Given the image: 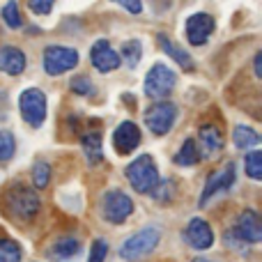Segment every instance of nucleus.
<instances>
[{"label": "nucleus", "instance_id": "obj_2", "mask_svg": "<svg viewBox=\"0 0 262 262\" xmlns=\"http://www.w3.org/2000/svg\"><path fill=\"white\" fill-rule=\"evenodd\" d=\"M127 180L138 193H149L159 182V170L154 159L149 154H140L138 159H134L127 166Z\"/></svg>", "mask_w": 262, "mask_h": 262}, {"label": "nucleus", "instance_id": "obj_21", "mask_svg": "<svg viewBox=\"0 0 262 262\" xmlns=\"http://www.w3.org/2000/svg\"><path fill=\"white\" fill-rule=\"evenodd\" d=\"M200 159L203 157H200V152H198V145L191 138H186L184 143H182L180 152L175 154V163H180V166H195Z\"/></svg>", "mask_w": 262, "mask_h": 262}, {"label": "nucleus", "instance_id": "obj_11", "mask_svg": "<svg viewBox=\"0 0 262 262\" xmlns=\"http://www.w3.org/2000/svg\"><path fill=\"white\" fill-rule=\"evenodd\" d=\"M198 152L205 159H216L223 149V134L216 124H203L198 129Z\"/></svg>", "mask_w": 262, "mask_h": 262}, {"label": "nucleus", "instance_id": "obj_24", "mask_svg": "<svg viewBox=\"0 0 262 262\" xmlns=\"http://www.w3.org/2000/svg\"><path fill=\"white\" fill-rule=\"evenodd\" d=\"M0 262H21V246L14 239H0Z\"/></svg>", "mask_w": 262, "mask_h": 262}, {"label": "nucleus", "instance_id": "obj_33", "mask_svg": "<svg viewBox=\"0 0 262 262\" xmlns=\"http://www.w3.org/2000/svg\"><path fill=\"white\" fill-rule=\"evenodd\" d=\"M255 76H262V53H255Z\"/></svg>", "mask_w": 262, "mask_h": 262}, {"label": "nucleus", "instance_id": "obj_16", "mask_svg": "<svg viewBox=\"0 0 262 262\" xmlns=\"http://www.w3.org/2000/svg\"><path fill=\"white\" fill-rule=\"evenodd\" d=\"M28 60L26 53L16 46H0V72L9 74V76H18L23 74Z\"/></svg>", "mask_w": 262, "mask_h": 262}, {"label": "nucleus", "instance_id": "obj_6", "mask_svg": "<svg viewBox=\"0 0 262 262\" xmlns=\"http://www.w3.org/2000/svg\"><path fill=\"white\" fill-rule=\"evenodd\" d=\"M101 214L108 223H124L134 214V200L124 191L111 189L101 200Z\"/></svg>", "mask_w": 262, "mask_h": 262}, {"label": "nucleus", "instance_id": "obj_30", "mask_svg": "<svg viewBox=\"0 0 262 262\" xmlns=\"http://www.w3.org/2000/svg\"><path fill=\"white\" fill-rule=\"evenodd\" d=\"M106 253H108V244H106L104 239H95L92 251H90V262H104Z\"/></svg>", "mask_w": 262, "mask_h": 262}, {"label": "nucleus", "instance_id": "obj_23", "mask_svg": "<svg viewBox=\"0 0 262 262\" xmlns=\"http://www.w3.org/2000/svg\"><path fill=\"white\" fill-rule=\"evenodd\" d=\"M244 163H246V172H249L251 180H260L262 177V152L260 149H255V147L251 149V152L246 154Z\"/></svg>", "mask_w": 262, "mask_h": 262}, {"label": "nucleus", "instance_id": "obj_15", "mask_svg": "<svg viewBox=\"0 0 262 262\" xmlns=\"http://www.w3.org/2000/svg\"><path fill=\"white\" fill-rule=\"evenodd\" d=\"M140 145V129L134 122H122L113 134V147L120 154H131Z\"/></svg>", "mask_w": 262, "mask_h": 262}, {"label": "nucleus", "instance_id": "obj_29", "mask_svg": "<svg viewBox=\"0 0 262 262\" xmlns=\"http://www.w3.org/2000/svg\"><path fill=\"white\" fill-rule=\"evenodd\" d=\"M72 92H76V95H92V83L88 76H76L72 78Z\"/></svg>", "mask_w": 262, "mask_h": 262}, {"label": "nucleus", "instance_id": "obj_5", "mask_svg": "<svg viewBox=\"0 0 262 262\" xmlns=\"http://www.w3.org/2000/svg\"><path fill=\"white\" fill-rule=\"evenodd\" d=\"M177 76L170 67L157 62L145 76V95L149 99H161V97H168L172 90H175Z\"/></svg>", "mask_w": 262, "mask_h": 262}, {"label": "nucleus", "instance_id": "obj_12", "mask_svg": "<svg viewBox=\"0 0 262 262\" xmlns=\"http://www.w3.org/2000/svg\"><path fill=\"white\" fill-rule=\"evenodd\" d=\"M90 60H92V67L101 74L113 72V69H118L120 62H122V60H120V53L106 39H99L95 46H92Z\"/></svg>", "mask_w": 262, "mask_h": 262}, {"label": "nucleus", "instance_id": "obj_25", "mask_svg": "<svg viewBox=\"0 0 262 262\" xmlns=\"http://www.w3.org/2000/svg\"><path fill=\"white\" fill-rule=\"evenodd\" d=\"M51 180V166L46 161H37L35 168H32V184L35 189H46Z\"/></svg>", "mask_w": 262, "mask_h": 262}, {"label": "nucleus", "instance_id": "obj_1", "mask_svg": "<svg viewBox=\"0 0 262 262\" xmlns=\"http://www.w3.org/2000/svg\"><path fill=\"white\" fill-rule=\"evenodd\" d=\"M5 207L18 221H32L37 216V212H39V198L26 184H14L5 193Z\"/></svg>", "mask_w": 262, "mask_h": 262}, {"label": "nucleus", "instance_id": "obj_13", "mask_svg": "<svg viewBox=\"0 0 262 262\" xmlns=\"http://www.w3.org/2000/svg\"><path fill=\"white\" fill-rule=\"evenodd\" d=\"M232 182H235V163H228L226 168L212 172L207 184H205L203 195H200V205H205L209 198H214V195L221 193V191H228L232 186Z\"/></svg>", "mask_w": 262, "mask_h": 262}, {"label": "nucleus", "instance_id": "obj_7", "mask_svg": "<svg viewBox=\"0 0 262 262\" xmlns=\"http://www.w3.org/2000/svg\"><path fill=\"white\" fill-rule=\"evenodd\" d=\"M177 120V106L172 101H157L145 113V124L154 136H163L172 129Z\"/></svg>", "mask_w": 262, "mask_h": 262}, {"label": "nucleus", "instance_id": "obj_3", "mask_svg": "<svg viewBox=\"0 0 262 262\" xmlns=\"http://www.w3.org/2000/svg\"><path fill=\"white\" fill-rule=\"evenodd\" d=\"M159 239H161L159 228H154V226L143 228V230L136 232V235H131L129 239L122 244V249H120V258L127 260V262H136V260L145 258V255H149L154 249H157Z\"/></svg>", "mask_w": 262, "mask_h": 262}, {"label": "nucleus", "instance_id": "obj_27", "mask_svg": "<svg viewBox=\"0 0 262 262\" xmlns=\"http://www.w3.org/2000/svg\"><path fill=\"white\" fill-rule=\"evenodd\" d=\"M3 21L7 23V28H12V30L21 28V14H18V5L14 3V0H9L3 7Z\"/></svg>", "mask_w": 262, "mask_h": 262}, {"label": "nucleus", "instance_id": "obj_28", "mask_svg": "<svg viewBox=\"0 0 262 262\" xmlns=\"http://www.w3.org/2000/svg\"><path fill=\"white\" fill-rule=\"evenodd\" d=\"M172 189H175V184H172L170 180H168V182H161V180H159L157 186H154L149 193H152L154 198L159 200V203H166L168 198H172Z\"/></svg>", "mask_w": 262, "mask_h": 262}, {"label": "nucleus", "instance_id": "obj_26", "mask_svg": "<svg viewBox=\"0 0 262 262\" xmlns=\"http://www.w3.org/2000/svg\"><path fill=\"white\" fill-rule=\"evenodd\" d=\"M16 152V140L9 131H0V161H9Z\"/></svg>", "mask_w": 262, "mask_h": 262}, {"label": "nucleus", "instance_id": "obj_22", "mask_svg": "<svg viewBox=\"0 0 262 262\" xmlns=\"http://www.w3.org/2000/svg\"><path fill=\"white\" fill-rule=\"evenodd\" d=\"M140 58H143V46H140L138 39H129L124 41L122 46V55H120V60H124V62L129 64V67H136V64L140 62Z\"/></svg>", "mask_w": 262, "mask_h": 262}, {"label": "nucleus", "instance_id": "obj_32", "mask_svg": "<svg viewBox=\"0 0 262 262\" xmlns=\"http://www.w3.org/2000/svg\"><path fill=\"white\" fill-rule=\"evenodd\" d=\"M113 3L122 5L129 14H140L143 12V3H140V0H113Z\"/></svg>", "mask_w": 262, "mask_h": 262}, {"label": "nucleus", "instance_id": "obj_10", "mask_svg": "<svg viewBox=\"0 0 262 262\" xmlns=\"http://www.w3.org/2000/svg\"><path fill=\"white\" fill-rule=\"evenodd\" d=\"M184 32H186V39H189V44L203 46L205 41L212 37V32H214V18L209 16V14H205V12L193 14V16L186 18Z\"/></svg>", "mask_w": 262, "mask_h": 262}, {"label": "nucleus", "instance_id": "obj_9", "mask_svg": "<svg viewBox=\"0 0 262 262\" xmlns=\"http://www.w3.org/2000/svg\"><path fill=\"white\" fill-rule=\"evenodd\" d=\"M235 239L244 242V244H258L262 239V221L258 216V212L253 209H244V212L237 216L235 228L230 232Z\"/></svg>", "mask_w": 262, "mask_h": 262}, {"label": "nucleus", "instance_id": "obj_4", "mask_svg": "<svg viewBox=\"0 0 262 262\" xmlns=\"http://www.w3.org/2000/svg\"><path fill=\"white\" fill-rule=\"evenodd\" d=\"M18 111H21V118L30 127H41L46 120V95L37 88L23 90L21 97H18Z\"/></svg>", "mask_w": 262, "mask_h": 262}, {"label": "nucleus", "instance_id": "obj_31", "mask_svg": "<svg viewBox=\"0 0 262 262\" xmlns=\"http://www.w3.org/2000/svg\"><path fill=\"white\" fill-rule=\"evenodd\" d=\"M53 3H55V0H28V7H30L35 14L46 16V14L53 9Z\"/></svg>", "mask_w": 262, "mask_h": 262}, {"label": "nucleus", "instance_id": "obj_8", "mask_svg": "<svg viewBox=\"0 0 262 262\" xmlns=\"http://www.w3.org/2000/svg\"><path fill=\"white\" fill-rule=\"evenodd\" d=\"M78 64V51L69 46H49L44 51V69L49 76H60Z\"/></svg>", "mask_w": 262, "mask_h": 262}, {"label": "nucleus", "instance_id": "obj_19", "mask_svg": "<svg viewBox=\"0 0 262 262\" xmlns=\"http://www.w3.org/2000/svg\"><path fill=\"white\" fill-rule=\"evenodd\" d=\"M78 251H81V242L76 237H60L53 244V249H51V255L55 260H67V258H74Z\"/></svg>", "mask_w": 262, "mask_h": 262}, {"label": "nucleus", "instance_id": "obj_17", "mask_svg": "<svg viewBox=\"0 0 262 262\" xmlns=\"http://www.w3.org/2000/svg\"><path fill=\"white\" fill-rule=\"evenodd\" d=\"M157 39H159V46H161V49L166 51V53L170 55V58L175 60V62L180 64L182 69H184V72H193V69H195V64H193V58H191V55L186 53L184 49H180V46H177L175 41H170V39H168L166 35H159Z\"/></svg>", "mask_w": 262, "mask_h": 262}, {"label": "nucleus", "instance_id": "obj_34", "mask_svg": "<svg viewBox=\"0 0 262 262\" xmlns=\"http://www.w3.org/2000/svg\"><path fill=\"white\" fill-rule=\"evenodd\" d=\"M193 262H212V260H205V258H195Z\"/></svg>", "mask_w": 262, "mask_h": 262}, {"label": "nucleus", "instance_id": "obj_18", "mask_svg": "<svg viewBox=\"0 0 262 262\" xmlns=\"http://www.w3.org/2000/svg\"><path fill=\"white\" fill-rule=\"evenodd\" d=\"M81 143H83V152L88 157V163L97 166L104 159V152H101V134L99 131H85L81 136Z\"/></svg>", "mask_w": 262, "mask_h": 262}, {"label": "nucleus", "instance_id": "obj_20", "mask_svg": "<svg viewBox=\"0 0 262 262\" xmlns=\"http://www.w3.org/2000/svg\"><path fill=\"white\" fill-rule=\"evenodd\" d=\"M232 140H235V147L237 149H253L260 145V134L251 127H235V134H232Z\"/></svg>", "mask_w": 262, "mask_h": 262}, {"label": "nucleus", "instance_id": "obj_14", "mask_svg": "<svg viewBox=\"0 0 262 262\" xmlns=\"http://www.w3.org/2000/svg\"><path fill=\"white\" fill-rule=\"evenodd\" d=\"M184 242L198 251L209 249V246L214 244V232H212V228H209V223L203 221V219L189 221V226H186V230H184Z\"/></svg>", "mask_w": 262, "mask_h": 262}]
</instances>
